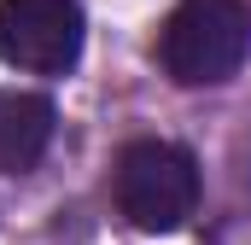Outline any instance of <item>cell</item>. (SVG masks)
I'll use <instances>...</instances> for the list:
<instances>
[{
    "mask_svg": "<svg viewBox=\"0 0 251 245\" xmlns=\"http://www.w3.org/2000/svg\"><path fill=\"white\" fill-rule=\"evenodd\" d=\"M251 53V18L240 0H181L158 35V64L181 88H216L240 76Z\"/></svg>",
    "mask_w": 251,
    "mask_h": 245,
    "instance_id": "cell-1",
    "label": "cell"
},
{
    "mask_svg": "<svg viewBox=\"0 0 251 245\" xmlns=\"http://www.w3.org/2000/svg\"><path fill=\"white\" fill-rule=\"evenodd\" d=\"M199 204V164L170 140H134L117 158V210L140 234H176Z\"/></svg>",
    "mask_w": 251,
    "mask_h": 245,
    "instance_id": "cell-2",
    "label": "cell"
},
{
    "mask_svg": "<svg viewBox=\"0 0 251 245\" xmlns=\"http://www.w3.org/2000/svg\"><path fill=\"white\" fill-rule=\"evenodd\" d=\"M0 59L35 76H64L82 59L76 0H0Z\"/></svg>",
    "mask_w": 251,
    "mask_h": 245,
    "instance_id": "cell-3",
    "label": "cell"
},
{
    "mask_svg": "<svg viewBox=\"0 0 251 245\" xmlns=\"http://www.w3.org/2000/svg\"><path fill=\"white\" fill-rule=\"evenodd\" d=\"M53 99L29 88H0V170H35L53 146Z\"/></svg>",
    "mask_w": 251,
    "mask_h": 245,
    "instance_id": "cell-4",
    "label": "cell"
}]
</instances>
